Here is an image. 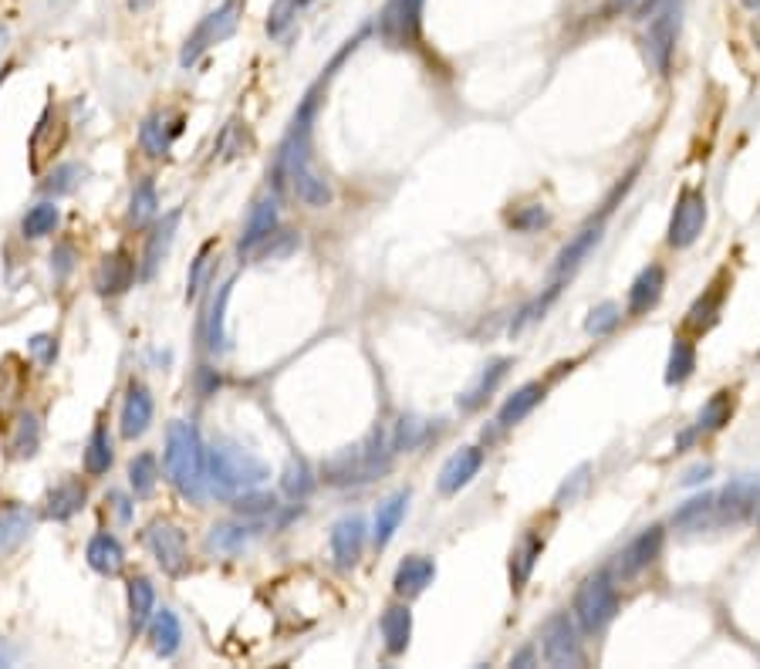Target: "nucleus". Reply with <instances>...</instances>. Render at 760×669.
Segmentation results:
<instances>
[{"label":"nucleus","instance_id":"obj_1","mask_svg":"<svg viewBox=\"0 0 760 669\" xmlns=\"http://www.w3.org/2000/svg\"><path fill=\"white\" fill-rule=\"evenodd\" d=\"M392 457H396V443H392L389 426H375V430L365 436L362 443L348 446L338 457L325 463V480L338 487H352V484H369L379 474H386L392 467Z\"/></svg>","mask_w":760,"mask_h":669},{"label":"nucleus","instance_id":"obj_2","mask_svg":"<svg viewBox=\"0 0 760 669\" xmlns=\"http://www.w3.org/2000/svg\"><path fill=\"white\" fill-rule=\"evenodd\" d=\"M271 477V467L234 440H217L207 450V487L217 497H237L257 490Z\"/></svg>","mask_w":760,"mask_h":669},{"label":"nucleus","instance_id":"obj_3","mask_svg":"<svg viewBox=\"0 0 760 669\" xmlns=\"http://www.w3.org/2000/svg\"><path fill=\"white\" fill-rule=\"evenodd\" d=\"M166 474L186 501H200L207 487V450L193 423L173 419L166 430Z\"/></svg>","mask_w":760,"mask_h":669},{"label":"nucleus","instance_id":"obj_4","mask_svg":"<svg viewBox=\"0 0 760 669\" xmlns=\"http://www.w3.org/2000/svg\"><path fill=\"white\" fill-rule=\"evenodd\" d=\"M619 612V588H615V578L608 572L588 575L585 582L578 585L575 602H571V615H575L581 632H602L608 622Z\"/></svg>","mask_w":760,"mask_h":669},{"label":"nucleus","instance_id":"obj_5","mask_svg":"<svg viewBox=\"0 0 760 669\" xmlns=\"http://www.w3.org/2000/svg\"><path fill=\"white\" fill-rule=\"evenodd\" d=\"M679 38V4L666 0L646 17V34H642V55L656 75H669Z\"/></svg>","mask_w":760,"mask_h":669},{"label":"nucleus","instance_id":"obj_6","mask_svg":"<svg viewBox=\"0 0 760 669\" xmlns=\"http://www.w3.org/2000/svg\"><path fill=\"white\" fill-rule=\"evenodd\" d=\"M760 507V474L733 477L713 494V528H737Z\"/></svg>","mask_w":760,"mask_h":669},{"label":"nucleus","instance_id":"obj_7","mask_svg":"<svg viewBox=\"0 0 760 669\" xmlns=\"http://www.w3.org/2000/svg\"><path fill=\"white\" fill-rule=\"evenodd\" d=\"M240 28V0H223L217 11H210L196 24V31L186 38L183 44V55H180V65L190 68L200 61L203 51H210L213 44H223L227 38H234V31Z\"/></svg>","mask_w":760,"mask_h":669},{"label":"nucleus","instance_id":"obj_8","mask_svg":"<svg viewBox=\"0 0 760 669\" xmlns=\"http://www.w3.org/2000/svg\"><path fill=\"white\" fill-rule=\"evenodd\" d=\"M706 217H710V207H706V193L700 190V186H686V190H679L673 220H669L666 244L673 247V251L693 247L703 234Z\"/></svg>","mask_w":760,"mask_h":669},{"label":"nucleus","instance_id":"obj_9","mask_svg":"<svg viewBox=\"0 0 760 669\" xmlns=\"http://www.w3.org/2000/svg\"><path fill=\"white\" fill-rule=\"evenodd\" d=\"M423 7L426 0H389L379 14V38L392 48H416L423 34Z\"/></svg>","mask_w":760,"mask_h":669},{"label":"nucleus","instance_id":"obj_10","mask_svg":"<svg viewBox=\"0 0 760 669\" xmlns=\"http://www.w3.org/2000/svg\"><path fill=\"white\" fill-rule=\"evenodd\" d=\"M571 612H554L541 629V653L551 666H581V636Z\"/></svg>","mask_w":760,"mask_h":669},{"label":"nucleus","instance_id":"obj_11","mask_svg":"<svg viewBox=\"0 0 760 669\" xmlns=\"http://www.w3.org/2000/svg\"><path fill=\"white\" fill-rule=\"evenodd\" d=\"M146 544L166 575H173V578L186 575V568H190V548H186V534L180 524L152 521L146 531Z\"/></svg>","mask_w":760,"mask_h":669},{"label":"nucleus","instance_id":"obj_12","mask_svg":"<svg viewBox=\"0 0 760 669\" xmlns=\"http://www.w3.org/2000/svg\"><path fill=\"white\" fill-rule=\"evenodd\" d=\"M663 544H666V531L659 528V524H652V528L639 531L636 538H632L619 551V558H615V578H622V582H632L636 575H642L652 565V561L663 555Z\"/></svg>","mask_w":760,"mask_h":669},{"label":"nucleus","instance_id":"obj_13","mask_svg":"<svg viewBox=\"0 0 760 669\" xmlns=\"http://www.w3.org/2000/svg\"><path fill=\"white\" fill-rule=\"evenodd\" d=\"M365 528L362 514H345L342 521H335L332 528V555H335V565L342 572H352L355 565L362 561V551H365Z\"/></svg>","mask_w":760,"mask_h":669},{"label":"nucleus","instance_id":"obj_14","mask_svg":"<svg viewBox=\"0 0 760 669\" xmlns=\"http://www.w3.org/2000/svg\"><path fill=\"white\" fill-rule=\"evenodd\" d=\"M480 470H484V450H480V446H460V450L440 467L436 487H440V494L453 497V494H460Z\"/></svg>","mask_w":760,"mask_h":669},{"label":"nucleus","instance_id":"obj_15","mask_svg":"<svg viewBox=\"0 0 760 669\" xmlns=\"http://www.w3.org/2000/svg\"><path fill=\"white\" fill-rule=\"evenodd\" d=\"M277 220H281V213H277V200H274V196H264V200H257L254 210H250L247 223H244V234H240V240H237L240 257H250V254L261 251L264 240L277 230Z\"/></svg>","mask_w":760,"mask_h":669},{"label":"nucleus","instance_id":"obj_16","mask_svg":"<svg viewBox=\"0 0 760 669\" xmlns=\"http://www.w3.org/2000/svg\"><path fill=\"white\" fill-rule=\"evenodd\" d=\"M602 234H605L602 220H592L588 227H581L578 234L571 237L565 247H561L558 261H554V281H565L568 274H575L578 267L585 264V257L592 254L598 244H602Z\"/></svg>","mask_w":760,"mask_h":669},{"label":"nucleus","instance_id":"obj_17","mask_svg":"<svg viewBox=\"0 0 760 669\" xmlns=\"http://www.w3.org/2000/svg\"><path fill=\"white\" fill-rule=\"evenodd\" d=\"M136 281V261L129 251H112L105 254L95 267V291L98 294H122Z\"/></svg>","mask_w":760,"mask_h":669},{"label":"nucleus","instance_id":"obj_18","mask_svg":"<svg viewBox=\"0 0 760 669\" xmlns=\"http://www.w3.org/2000/svg\"><path fill=\"white\" fill-rule=\"evenodd\" d=\"M436 578V561L429 555H409L399 561L396 578H392V588H396L399 599H416L423 595Z\"/></svg>","mask_w":760,"mask_h":669},{"label":"nucleus","instance_id":"obj_19","mask_svg":"<svg viewBox=\"0 0 760 669\" xmlns=\"http://www.w3.org/2000/svg\"><path fill=\"white\" fill-rule=\"evenodd\" d=\"M663 291H666L663 264H646L629 288V315L639 318V315H646V311H652L659 305V298H663Z\"/></svg>","mask_w":760,"mask_h":669},{"label":"nucleus","instance_id":"obj_20","mask_svg":"<svg viewBox=\"0 0 760 669\" xmlns=\"http://www.w3.org/2000/svg\"><path fill=\"white\" fill-rule=\"evenodd\" d=\"M152 413H156V403H152L149 389L142 382H132L129 392H125V406H122V436L125 440H136L149 430Z\"/></svg>","mask_w":760,"mask_h":669},{"label":"nucleus","instance_id":"obj_21","mask_svg":"<svg viewBox=\"0 0 760 669\" xmlns=\"http://www.w3.org/2000/svg\"><path fill=\"white\" fill-rule=\"evenodd\" d=\"M406 511H409V490H396L392 497H386V501L379 504V511H375V524H372V541L375 548H389V541L396 538L399 524L406 521Z\"/></svg>","mask_w":760,"mask_h":669},{"label":"nucleus","instance_id":"obj_22","mask_svg":"<svg viewBox=\"0 0 760 669\" xmlns=\"http://www.w3.org/2000/svg\"><path fill=\"white\" fill-rule=\"evenodd\" d=\"M34 521H38V517H34V511H28V507H7V511H0V558L14 555V551L31 538Z\"/></svg>","mask_w":760,"mask_h":669},{"label":"nucleus","instance_id":"obj_23","mask_svg":"<svg viewBox=\"0 0 760 669\" xmlns=\"http://www.w3.org/2000/svg\"><path fill=\"white\" fill-rule=\"evenodd\" d=\"M382 639H386V653L389 656H402L409 649V639H413V612L409 605H389L382 612Z\"/></svg>","mask_w":760,"mask_h":669},{"label":"nucleus","instance_id":"obj_24","mask_svg":"<svg viewBox=\"0 0 760 669\" xmlns=\"http://www.w3.org/2000/svg\"><path fill=\"white\" fill-rule=\"evenodd\" d=\"M149 642H152V653L163 656V659L180 653V646H183V626H180V619H176V612H169V609L152 612Z\"/></svg>","mask_w":760,"mask_h":669},{"label":"nucleus","instance_id":"obj_25","mask_svg":"<svg viewBox=\"0 0 760 669\" xmlns=\"http://www.w3.org/2000/svg\"><path fill=\"white\" fill-rule=\"evenodd\" d=\"M541 399H544V386H541V382H524V386L514 389L511 396H507V403L500 406L497 423L504 426V430H511V426H517V423H524V419L534 413V406H538Z\"/></svg>","mask_w":760,"mask_h":669},{"label":"nucleus","instance_id":"obj_26","mask_svg":"<svg viewBox=\"0 0 760 669\" xmlns=\"http://www.w3.org/2000/svg\"><path fill=\"white\" fill-rule=\"evenodd\" d=\"M541 551H544V538L541 534H534V531H527L524 538L514 544V551H511V585H514V592H521V588L531 582Z\"/></svg>","mask_w":760,"mask_h":669},{"label":"nucleus","instance_id":"obj_27","mask_svg":"<svg viewBox=\"0 0 760 669\" xmlns=\"http://www.w3.org/2000/svg\"><path fill=\"white\" fill-rule=\"evenodd\" d=\"M85 501H88V490L82 480H61V484L48 494L44 514H48L51 521H71V517L85 507Z\"/></svg>","mask_w":760,"mask_h":669},{"label":"nucleus","instance_id":"obj_28","mask_svg":"<svg viewBox=\"0 0 760 669\" xmlns=\"http://www.w3.org/2000/svg\"><path fill=\"white\" fill-rule=\"evenodd\" d=\"M176 227H180V210L166 213V220L149 234L146 254H142V278H152V274L159 271V264H163V257L169 251V244H173V237H176Z\"/></svg>","mask_w":760,"mask_h":669},{"label":"nucleus","instance_id":"obj_29","mask_svg":"<svg viewBox=\"0 0 760 669\" xmlns=\"http://www.w3.org/2000/svg\"><path fill=\"white\" fill-rule=\"evenodd\" d=\"M723 298H727V288H723V281H713L710 291H703L700 298L693 301V308L686 311V325H690L693 332H710V328L720 321Z\"/></svg>","mask_w":760,"mask_h":669},{"label":"nucleus","instance_id":"obj_30","mask_svg":"<svg viewBox=\"0 0 760 669\" xmlns=\"http://www.w3.org/2000/svg\"><path fill=\"white\" fill-rule=\"evenodd\" d=\"M669 524H673L676 531H683V534L713 528V494H696L686 504H679L673 511V517H669Z\"/></svg>","mask_w":760,"mask_h":669},{"label":"nucleus","instance_id":"obj_31","mask_svg":"<svg viewBox=\"0 0 760 669\" xmlns=\"http://www.w3.org/2000/svg\"><path fill=\"white\" fill-rule=\"evenodd\" d=\"M85 558L98 575H119L125 565V551L119 538H112V534H95V538L88 541Z\"/></svg>","mask_w":760,"mask_h":669},{"label":"nucleus","instance_id":"obj_32","mask_svg":"<svg viewBox=\"0 0 760 669\" xmlns=\"http://www.w3.org/2000/svg\"><path fill=\"white\" fill-rule=\"evenodd\" d=\"M507 369H511V359H497V362H490L487 369L477 376V382H473V386H470L467 392H463L460 399H456V403H460V409H467V413H470V409L484 406L490 392H494V389L500 386V382H504Z\"/></svg>","mask_w":760,"mask_h":669},{"label":"nucleus","instance_id":"obj_33","mask_svg":"<svg viewBox=\"0 0 760 669\" xmlns=\"http://www.w3.org/2000/svg\"><path fill=\"white\" fill-rule=\"evenodd\" d=\"M152 612H156V588H152L149 578H142V575L132 578L129 582V626L136 636L146 629Z\"/></svg>","mask_w":760,"mask_h":669},{"label":"nucleus","instance_id":"obj_34","mask_svg":"<svg viewBox=\"0 0 760 669\" xmlns=\"http://www.w3.org/2000/svg\"><path fill=\"white\" fill-rule=\"evenodd\" d=\"M733 406H737V396H733V389L713 392V396L706 399L703 409H700V419H696V430H700V433H717V430H723V426L730 423V416H733Z\"/></svg>","mask_w":760,"mask_h":669},{"label":"nucleus","instance_id":"obj_35","mask_svg":"<svg viewBox=\"0 0 760 669\" xmlns=\"http://www.w3.org/2000/svg\"><path fill=\"white\" fill-rule=\"evenodd\" d=\"M112 460H115V450H112L109 426H95V433L88 436V443H85V474L88 477L109 474Z\"/></svg>","mask_w":760,"mask_h":669},{"label":"nucleus","instance_id":"obj_36","mask_svg":"<svg viewBox=\"0 0 760 669\" xmlns=\"http://www.w3.org/2000/svg\"><path fill=\"white\" fill-rule=\"evenodd\" d=\"M247 541H250V528L247 524H237V521L213 524L207 534V548L217 551V555H237V551L247 548Z\"/></svg>","mask_w":760,"mask_h":669},{"label":"nucleus","instance_id":"obj_37","mask_svg":"<svg viewBox=\"0 0 760 669\" xmlns=\"http://www.w3.org/2000/svg\"><path fill=\"white\" fill-rule=\"evenodd\" d=\"M176 132H180V122H176V126H166L163 115H149L139 129V146L146 149L149 156H166L169 142H173Z\"/></svg>","mask_w":760,"mask_h":669},{"label":"nucleus","instance_id":"obj_38","mask_svg":"<svg viewBox=\"0 0 760 669\" xmlns=\"http://www.w3.org/2000/svg\"><path fill=\"white\" fill-rule=\"evenodd\" d=\"M696 372V349L690 338H676L673 349H669V362H666V386H683Z\"/></svg>","mask_w":760,"mask_h":669},{"label":"nucleus","instance_id":"obj_39","mask_svg":"<svg viewBox=\"0 0 760 669\" xmlns=\"http://www.w3.org/2000/svg\"><path fill=\"white\" fill-rule=\"evenodd\" d=\"M230 288H234V281L220 284V294H217V301H213L210 318H207V345L213 352H227V328H223V318H227Z\"/></svg>","mask_w":760,"mask_h":669},{"label":"nucleus","instance_id":"obj_40","mask_svg":"<svg viewBox=\"0 0 760 669\" xmlns=\"http://www.w3.org/2000/svg\"><path fill=\"white\" fill-rule=\"evenodd\" d=\"M38 443H41V423L34 413H24L17 419L14 426V436H11V457L24 460V457H34L38 453Z\"/></svg>","mask_w":760,"mask_h":669},{"label":"nucleus","instance_id":"obj_41","mask_svg":"<svg viewBox=\"0 0 760 669\" xmlns=\"http://www.w3.org/2000/svg\"><path fill=\"white\" fill-rule=\"evenodd\" d=\"M159 213V196H156V186L152 180H142L132 193V203H129V223L132 227H146V223Z\"/></svg>","mask_w":760,"mask_h":669},{"label":"nucleus","instance_id":"obj_42","mask_svg":"<svg viewBox=\"0 0 760 669\" xmlns=\"http://www.w3.org/2000/svg\"><path fill=\"white\" fill-rule=\"evenodd\" d=\"M311 4H315V0H274L271 14H267V34H271V38H281V34L298 21V14L304 11V7H311Z\"/></svg>","mask_w":760,"mask_h":669},{"label":"nucleus","instance_id":"obj_43","mask_svg":"<svg viewBox=\"0 0 760 669\" xmlns=\"http://www.w3.org/2000/svg\"><path fill=\"white\" fill-rule=\"evenodd\" d=\"M129 484L136 490V497H149L159 484V467L152 453H139L136 460L129 463Z\"/></svg>","mask_w":760,"mask_h":669},{"label":"nucleus","instance_id":"obj_44","mask_svg":"<svg viewBox=\"0 0 760 669\" xmlns=\"http://www.w3.org/2000/svg\"><path fill=\"white\" fill-rule=\"evenodd\" d=\"M619 321H622V308L615 305V301H602V305H595L592 315H588L585 332L595 335V338H605V335H612L615 328H619Z\"/></svg>","mask_w":760,"mask_h":669},{"label":"nucleus","instance_id":"obj_45","mask_svg":"<svg viewBox=\"0 0 760 669\" xmlns=\"http://www.w3.org/2000/svg\"><path fill=\"white\" fill-rule=\"evenodd\" d=\"M55 227H58V207L55 203H38L34 210H28V217H24V223H21L24 237H31V240L51 234Z\"/></svg>","mask_w":760,"mask_h":669},{"label":"nucleus","instance_id":"obj_46","mask_svg":"<svg viewBox=\"0 0 760 669\" xmlns=\"http://www.w3.org/2000/svg\"><path fill=\"white\" fill-rule=\"evenodd\" d=\"M281 484H284V494L294 497V501H301V497L311 494L315 477H311V470H308V463L304 460H291L288 470H284V477H281Z\"/></svg>","mask_w":760,"mask_h":669},{"label":"nucleus","instance_id":"obj_47","mask_svg":"<svg viewBox=\"0 0 760 669\" xmlns=\"http://www.w3.org/2000/svg\"><path fill=\"white\" fill-rule=\"evenodd\" d=\"M426 433H429V426L423 423V419L402 416L399 423H396V430H392V443H396V453L413 450V446H419V443L426 440Z\"/></svg>","mask_w":760,"mask_h":669},{"label":"nucleus","instance_id":"obj_48","mask_svg":"<svg viewBox=\"0 0 760 669\" xmlns=\"http://www.w3.org/2000/svg\"><path fill=\"white\" fill-rule=\"evenodd\" d=\"M213 251H217V244H203L200 247V254H196V261H193V267H190V281H186V301H193L196 294L203 291V284H207V278H210V267H213Z\"/></svg>","mask_w":760,"mask_h":669},{"label":"nucleus","instance_id":"obj_49","mask_svg":"<svg viewBox=\"0 0 760 669\" xmlns=\"http://www.w3.org/2000/svg\"><path fill=\"white\" fill-rule=\"evenodd\" d=\"M234 507L247 517H261V514H274L277 501H274V494H257V490H247V494H237Z\"/></svg>","mask_w":760,"mask_h":669},{"label":"nucleus","instance_id":"obj_50","mask_svg":"<svg viewBox=\"0 0 760 669\" xmlns=\"http://www.w3.org/2000/svg\"><path fill=\"white\" fill-rule=\"evenodd\" d=\"M544 223H548V210H544L541 203H531V207L517 210L514 217H511V227L521 230V234H531V230L544 227Z\"/></svg>","mask_w":760,"mask_h":669},{"label":"nucleus","instance_id":"obj_51","mask_svg":"<svg viewBox=\"0 0 760 669\" xmlns=\"http://www.w3.org/2000/svg\"><path fill=\"white\" fill-rule=\"evenodd\" d=\"M294 247H298V237H294L291 230H274V234L261 244V251L257 254L261 257H288Z\"/></svg>","mask_w":760,"mask_h":669},{"label":"nucleus","instance_id":"obj_52","mask_svg":"<svg viewBox=\"0 0 760 669\" xmlns=\"http://www.w3.org/2000/svg\"><path fill=\"white\" fill-rule=\"evenodd\" d=\"M78 176H82V166H75V163L61 166V169H55V176L48 180V190L51 193H71V190H75V183H78Z\"/></svg>","mask_w":760,"mask_h":669},{"label":"nucleus","instance_id":"obj_53","mask_svg":"<svg viewBox=\"0 0 760 669\" xmlns=\"http://www.w3.org/2000/svg\"><path fill=\"white\" fill-rule=\"evenodd\" d=\"M31 352L38 355L41 365H55V355H58V338L51 335H34L31 338Z\"/></svg>","mask_w":760,"mask_h":669},{"label":"nucleus","instance_id":"obj_54","mask_svg":"<svg viewBox=\"0 0 760 669\" xmlns=\"http://www.w3.org/2000/svg\"><path fill=\"white\" fill-rule=\"evenodd\" d=\"M51 261H55V274H58V278H65V274L71 271V267H75V251H71L68 244H61L58 251H55V257H51Z\"/></svg>","mask_w":760,"mask_h":669},{"label":"nucleus","instance_id":"obj_55","mask_svg":"<svg viewBox=\"0 0 760 669\" xmlns=\"http://www.w3.org/2000/svg\"><path fill=\"white\" fill-rule=\"evenodd\" d=\"M710 477V463H703V467H693L690 474H686V484H700V480Z\"/></svg>","mask_w":760,"mask_h":669},{"label":"nucleus","instance_id":"obj_56","mask_svg":"<svg viewBox=\"0 0 760 669\" xmlns=\"http://www.w3.org/2000/svg\"><path fill=\"white\" fill-rule=\"evenodd\" d=\"M527 663H534V653H531V649H524V653H517V656L511 659V666H527Z\"/></svg>","mask_w":760,"mask_h":669},{"label":"nucleus","instance_id":"obj_57","mask_svg":"<svg viewBox=\"0 0 760 669\" xmlns=\"http://www.w3.org/2000/svg\"><path fill=\"white\" fill-rule=\"evenodd\" d=\"M112 501H115V507H119V517L125 521V517H129V504H125V497L122 494H112Z\"/></svg>","mask_w":760,"mask_h":669},{"label":"nucleus","instance_id":"obj_58","mask_svg":"<svg viewBox=\"0 0 760 669\" xmlns=\"http://www.w3.org/2000/svg\"><path fill=\"white\" fill-rule=\"evenodd\" d=\"M744 7H750V11H760V0H744Z\"/></svg>","mask_w":760,"mask_h":669},{"label":"nucleus","instance_id":"obj_59","mask_svg":"<svg viewBox=\"0 0 760 669\" xmlns=\"http://www.w3.org/2000/svg\"><path fill=\"white\" fill-rule=\"evenodd\" d=\"M757 528H760V507H757Z\"/></svg>","mask_w":760,"mask_h":669}]
</instances>
